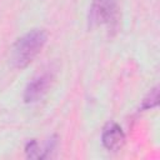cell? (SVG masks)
I'll use <instances>...</instances> for the list:
<instances>
[{
    "label": "cell",
    "mask_w": 160,
    "mask_h": 160,
    "mask_svg": "<svg viewBox=\"0 0 160 160\" xmlns=\"http://www.w3.org/2000/svg\"><path fill=\"white\" fill-rule=\"evenodd\" d=\"M48 40V35L42 29H34L26 32L24 36L16 40L12 45L10 61L14 68L24 69L26 68L41 51L45 42Z\"/></svg>",
    "instance_id": "1"
},
{
    "label": "cell",
    "mask_w": 160,
    "mask_h": 160,
    "mask_svg": "<svg viewBox=\"0 0 160 160\" xmlns=\"http://www.w3.org/2000/svg\"><path fill=\"white\" fill-rule=\"evenodd\" d=\"M119 20V0H92L89 21L91 25H105L114 29Z\"/></svg>",
    "instance_id": "2"
},
{
    "label": "cell",
    "mask_w": 160,
    "mask_h": 160,
    "mask_svg": "<svg viewBox=\"0 0 160 160\" xmlns=\"http://www.w3.org/2000/svg\"><path fill=\"white\" fill-rule=\"evenodd\" d=\"M54 75L51 72H42L38 76H35L25 88L24 91V101L28 104L36 102L48 92L51 82H52Z\"/></svg>",
    "instance_id": "3"
},
{
    "label": "cell",
    "mask_w": 160,
    "mask_h": 160,
    "mask_svg": "<svg viewBox=\"0 0 160 160\" xmlns=\"http://www.w3.org/2000/svg\"><path fill=\"white\" fill-rule=\"evenodd\" d=\"M102 145L110 151L120 150L125 144V134L121 126L114 121L108 122L101 134Z\"/></svg>",
    "instance_id": "4"
},
{
    "label": "cell",
    "mask_w": 160,
    "mask_h": 160,
    "mask_svg": "<svg viewBox=\"0 0 160 160\" xmlns=\"http://www.w3.org/2000/svg\"><path fill=\"white\" fill-rule=\"evenodd\" d=\"M158 100H159V88L155 86L154 89L150 90V92L144 98L140 109L141 110H148V109H152L158 105Z\"/></svg>",
    "instance_id": "5"
},
{
    "label": "cell",
    "mask_w": 160,
    "mask_h": 160,
    "mask_svg": "<svg viewBox=\"0 0 160 160\" xmlns=\"http://www.w3.org/2000/svg\"><path fill=\"white\" fill-rule=\"evenodd\" d=\"M25 152L28 158L31 159H44V152L40 149L36 140H30L25 146Z\"/></svg>",
    "instance_id": "6"
}]
</instances>
